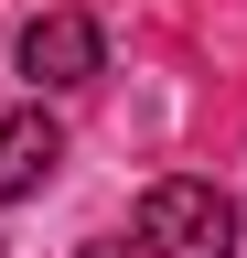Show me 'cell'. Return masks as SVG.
Wrapping results in <instances>:
<instances>
[{
  "instance_id": "1",
  "label": "cell",
  "mask_w": 247,
  "mask_h": 258,
  "mask_svg": "<svg viewBox=\"0 0 247 258\" xmlns=\"http://www.w3.org/2000/svg\"><path fill=\"white\" fill-rule=\"evenodd\" d=\"M236 194L226 183H194V172H172V183H150L140 194V247L150 258H236Z\"/></svg>"
},
{
  "instance_id": "2",
  "label": "cell",
  "mask_w": 247,
  "mask_h": 258,
  "mask_svg": "<svg viewBox=\"0 0 247 258\" xmlns=\"http://www.w3.org/2000/svg\"><path fill=\"white\" fill-rule=\"evenodd\" d=\"M22 76H33L43 97L97 86V76H108V32L86 22V11H33V22H22Z\"/></svg>"
},
{
  "instance_id": "3",
  "label": "cell",
  "mask_w": 247,
  "mask_h": 258,
  "mask_svg": "<svg viewBox=\"0 0 247 258\" xmlns=\"http://www.w3.org/2000/svg\"><path fill=\"white\" fill-rule=\"evenodd\" d=\"M54 161H65V129H54L43 108H11V118H0V205L43 194V183H54Z\"/></svg>"
}]
</instances>
